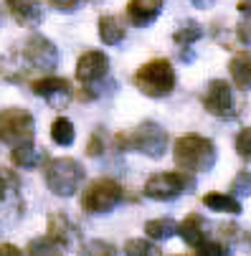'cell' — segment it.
Instances as JSON below:
<instances>
[{"mask_svg": "<svg viewBox=\"0 0 251 256\" xmlns=\"http://www.w3.org/2000/svg\"><path fill=\"white\" fill-rule=\"evenodd\" d=\"M203 206L206 208H210V210H218V213H234V216H238L244 208H241V203H238V198L236 196H231V193H206L203 196Z\"/></svg>", "mask_w": 251, "mask_h": 256, "instance_id": "d6986e66", "label": "cell"}, {"mask_svg": "<svg viewBox=\"0 0 251 256\" xmlns=\"http://www.w3.org/2000/svg\"><path fill=\"white\" fill-rule=\"evenodd\" d=\"M236 152H238L244 160H248V155H251V130H248V127H244V130L238 132V137H236Z\"/></svg>", "mask_w": 251, "mask_h": 256, "instance_id": "83f0119b", "label": "cell"}, {"mask_svg": "<svg viewBox=\"0 0 251 256\" xmlns=\"http://www.w3.org/2000/svg\"><path fill=\"white\" fill-rule=\"evenodd\" d=\"M18 178L10 172V170H6V168H0V203H6V200H10L13 196H18Z\"/></svg>", "mask_w": 251, "mask_h": 256, "instance_id": "d4e9b609", "label": "cell"}, {"mask_svg": "<svg viewBox=\"0 0 251 256\" xmlns=\"http://www.w3.org/2000/svg\"><path fill=\"white\" fill-rule=\"evenodd\" d=\"M96 28H99L102 44H106V46H120L127 38V28L122 26V20L117 16H102Z\"/></svg>", "mask_w": 251, "mask_h": 256, "instance_id": "e0dca14e", "label": "cell"}, {"mask_svg": "<svg viewBox=\"0 0 251 256\" xmlns=\"http://www.w3.org/2000/svg\"><path fill=\"white\" fill-rule=\"evenodd\" d=\"M23 58L36 71H54L58 66V48L41 33H30L23 46Z\"/></svg>", "mask_w": 251, "mask_h": 256, "instance_id": "ba28073f", "label": "cell"}, {"mask_svg": "<svg viewBox=\"0 0 251 256\" xmlns=\"http://www.w3.org/2000/svg\"><path fill=\"white\" fill-rule=\"evenodd\" d=\"M228 74H231V79H234L238 92H248V86H251V58H248V51H241V54H236L231 58Z\"/></svg>", "mask_w": 251, "mask_h": 256, "instance_id": "ac0fdd59", "label": "cell"}, {"mask_svg": "<svg viewBox=\"0 0 251 256\" xmlns=\"http://www.w3.org/2000/svg\"><path fill=\"white\" fill-rule=\"evenodd\" d=\"M196 188L193 178L183 175V172H155L145 180V198L150 200H162V203H170L175 198H180L186 193H190Z\"/></svg>", "mask_w": 251, "mask_h": 256, "instance_id": "8992f818", "label": "cell"}, {"mask_svg": "<svg viewBox=\"0 0 251 256\" xmlns=\"http://www.w3.org/2000/svg\"><path fill=\"white\" fill-rule=\"evenodd\" d=\"M76 137V130H74V122L66 120V117H56L51 122V140L56 144H61V148H68L71 142H74Z\"/></svg>", "mask_w": 251, "mask_h": 256, "instance_id": "7402d4cb", "label": "cell"}, {"mask_svg": "<svg viewBox=\"0 0 251 256\" xmlns=\"http://www.w3.org/2000/svg\"><path fill=\"white\" fill-rule=\"evenodd\" d=\"M46 231H48L46 236H51V238H54L56 244H61L64 248H68L71 244H74V238L79 236L76 226L71 224L64 213H51V216H48V228H46Z\"/></svg>", "mask_w": 251, "mask_h": 256, "instance_id": "2e32d148", "label": "cell"}, {"mask_svg": "<svg viewBox=\"0 0 251 256\" xmlns=\"http://www.w3.org/2000/svg\"><path fill=\"white\" fill-rule=\"evenodd\" d=\"M132 84L150 99H165L175 92L178 74L168 58H152L134 71Z\"/></svg>", "mask_w": 251, "mask_h": 256, "instance_id": "3957f363", "label": "cell"}, {"mask_svg": "<svg viewBox=\"0 0 251 256\" xmlns=\"http://www.w3.org/2000/svg\"><path fill=\"white\" fill-rule=\"evenodd\" d=\"M203 106L206 112L218 117V120H234L236 117V106H234V89L224 79H213L208 82V89L203 94Z\"/></svg>", "mask_w": 251, "mask_h": 256, "instance_id": "9c48e42d", "label": "cell"}, {"mask_svg": "<svg viewBox=\"0 0 251 256\" xmlns=\"http://www.w3.org/2000/svg\"><path fill=\"white\" fill-rule=\"evenodd\" d=\"M193 248L198 251V256H226V254H231V251L226 248V244L213 241V238H206V241H200V244L193 246Z\"/></svg>", "mask_w": 251, "mask_h": 256, "instance_id": "484cf974", "label": "cell"}, {"mask_svg": "<svg viewBox=\"0 0 251 256\" xmlns=\"http://www.w3.org/2000/svg\"><path fill=\"white\" fill-rule=\"evenodd\" d=\"M104 152V132H94L89 144H86V155L89 158H99Z\"/></svg>", "mask_w": 251, "mask_h": 256, "instance_id": "f546056e", "label": "cell"}, {"mask_svg": "<svg viewBox=\"0 0 251 256\" xmlns=\"http://www.w3.org/2000/svg\"><path fill=\"white\" fill-rule=\"evenodd\" d=\"M203 36V26L196 23V20H183L180 26H178L172 30V41L180 46V48H190L198 38Z\"/></svg>", "mask_w": 251, "mask_h": 256, "instance_id": "ffe728a7", "label": "cell"}, {"mask_svg": "<svg viewBox=\"0 0 251 256\" xmlns=\"http://www.w3.org/2000/svg\"><path fill=\"white\" fill-rule=\"evenodd\" d=\"M172 158L175 165L186 172H210L218 160V150L213 140L203 134H183L175 140Z\"/></svg>", "mask_w": 251, "mask_h": 256, "instance_id": "6da1fadb", "label": "cell"}, {"mask_svg": "<svg viewBox=\"0 0 251 256\" xmlns=\"http://www.w3.org/2000/svg\"><path fill=\"white\" fill-rule=\"evenodd\" d=\"M165 0H130L127 3V18L134 28H148L152 26L162 13Z\"/></svg>", "mask_w": 251, "mask_h": 256, "instance_id": "7c38bea8", "label": "cell"}, {"mask_svg": "<svg viewBox=\"0 0 251 256\" xmlns=\"http://www.w3.org/2000/svg\"><path fill=\"white\" fill-rule=\"evenodd\" d=\"M175 231H178V224L172 221V218H152V221L145 224V234H148V238H152V241H158V244L172 238Z\"/></svg>", "mask_w": 251, "mask_h": 256, "instance_id": "44dd1931", "label": "cell"}, {"mask_svg": "<svg viewBox=\"0 0 251 256\" xmlns=\"http://www.w3.org/2000/svg\"><path fill=\"white\" fill-rule=\"evenodd\" d=\"M33 94L41 96L51 109H66L74 99V89H71V82L68 79H61V76H44V79H36L33 82Z\"/></svg>", "mask_w": 251, "mask_h": 256, "instance_id": "30bf717a", "label": "cell"}, {"mask_svg": "<svg viewBox=\"0 0 251 256\" xmlns=\"http://www.w3.org/2000/svg\"><path fill=\"white\" fill-rule=\"evenodd\" d=\"M114 148L120 152H137V155H145L150 160H160L168 150V132L162 130V124L148 120V122L137 124L132 132L117 134Z\"/></svg>", "mask_w": 251, "mask_h": 256, "instance_id": "7a4b0ae2", "label": "cell"}, {"mask_svg": "<svg viewBox=\"0 0 251 256\" xmlns=\"http://www.w3.org/2000/svg\"><path fill=\"white\" fill-rule=\"evenodd\" d=\"M124 200V188L112 178H99L89 182V188L82 193V208L89 216H106Z\"/></svg>", "mask_w": 251, "mask_h": 256, "instance_id": "5b68a950", "label": "cell"}, {"mask_svg": "<svg viewBox=\"0 0 251 256\" xmlns=\"http://www.w3.org/2000/svg\"><path fill=\"white\" fill-rule=\"evenodd\" d=\"M84 3H86V0H51V6H54L56 10H61V13H74V10H79Z\"/></svg>", "mask_w": 251, "mask_h": 256, "instance_id": "4dcf8cb0", "label": "cell"}, {"mask_svg": "<svg viewBox=\"0 0 251 256\" xmlns=\"http://www.w3.org/2000/svg\"><path fill=\"white\" fill-rule=\"evenodd\" d=\"M124 254L127 256H160L162 251L158 244H152V238L150 241L148 238H130L124 244Z\"/></svg>", "mask_w": 251, "mask_h": 256, "instance_id": "cb8c5ba5", "label": "cell"}, {"mask_svg": "<svg viewBox=\"0 0 251 256\" xmlns=\"http://www.w3.org/2000/svg\"><path fill=\"white\" fill-rule=\"evenodd\" d=\"M238 36H241V44L248 46V10L244 13V23L238 26Z\"/></svg>", "mask_w": 251, "mask_h": 256, "instance_id": "d6a6232c", "label": "cell"}, {"mask_svg": "<svg viewBox=\"0 0 251 256\" xmlns=\"http://www.w3.org/2000/svg\"><path fill=\"white\" fill-rule=\"evenodd\" d=\"M36 117L23 106H6L0 109V142L16 144L23 140H33Z\"/></svg>", "mask_w": 251, "mask_h": 256, "instance_id": "52a82bcc", "label": "cell"}, {"mask_svg": "<svg viewBox=\"0 0 251 256\" xmlns=\"http://www.w3.org/2000/svg\"><path fill=\"white\" fill-rule=\"evenodd\" d=\"M23 251L18 248V246H13V244H3L0 246V256H20Z\"/></svg>", "mask_w": 251, "mask_h": 256, "instance_id": "836d02e7", "label": "cell"}, {"mask_svg": "<svg viewBox=\"0 0 251 256\" xmlns=\"http://www.w3.org/2000/svg\"><path fill=\"white\" fill-rule=\"evenodd\" d=\"M84 254H89V256H94V254H99V256H112V254H117V248H114L112 244H104V241H89V244L84 246Z\"/></svg>", "mask_w": 251, "mask_h": 256, "instance_id": "f1b7e54d", "label": "cell"}, {"mask_svg": "<svg viewBox=\"0 0 251 256\" xmlns=\"http://www.w3.org/2000/svg\"><path fill=\"white\" fill-rule=\"evenodd\" d=\"M178 236H180L188 246H198L200 241H206V238H210V224L206 221L203 216H198V213H190V216H186L180 224H178V231H175Z\"/></svg>", "mask_w": 251, "mask_h": 256, "instance_id": "5bb4252c", "label": "cell"}, {"mask_svg": "<svg viewBox=\"0 0 251 256\" xmlns=\"http://www.w3.org/2000/svg\"><path fill=\"white\" fill-rule=\"evenodd\" d=\"M10 160L16 168H23V170H33L46 162V152L41 148H36L33 140H23V142H16L13 144V152H10Z\"/></svg>", "mask_w": 251, "mask_h": 256, "instance_id": "9a60e30c", "label": "cell"}, {"mask_svg": "<svg viewBox=\"0 0 251 256\" xmlns=\"http://www.w3.org/2000/svg\"><path fill=\"white\" fill-rule=\"evenodd\" d=\"M221 231H224V236H226V238H231V241H238V238H244L241 228H238V226H234V224H226V226H221Z\"/></svg>", "mask_w": 251, "mask_h": 256, "instance_id": "1f68e13d", "label": "cell"}, {"mask_svg": "<svg viewBox=\"0 0 251 256\" xmlns=\"http://www.w3.org/2000/svg\"><path fill=\"white\" fill-rule=\"evenodd\" d=\"M231 196H241V198L251 196V175H248V170H241V172L234 178V182H231Z\"/></svg>", "mask_w": 251, "mask_h": 256, "instance_id": "4316f807", "label": "cell"}, {"mask_svg": "<svg viewBox=\"0 0 251 256\" xmlns=\"http://www.w3.org/2000/svg\"><path fill=\"white\" fill-rule=\"evenodd\" d=\"M190 3H193L196 8L206 10V8H213V3H216V0H190Z\"/></svg>", "mask_w": 251, "mask_h": 256, "instance_id": "e575fe53", "label": "cell"}, {"mask_svg": "<svg viewBox=\"0 0 251 256\" xmlns=\"http://www.w3.org/2000/svg\"><path fill=\"white\" fill-rule=\"evenodd\" d=\"M84 178H86V170L74 158H56L46 168V186L58 198L76 196V190H79V186L84 182Z\"/></svg>", "mask_w": 251, "mask_h": 256, "instance_id": "277c9868", "label": "cell"}, {"mask_svg": "<svg viewBox=\"0 0 251 256\" xmlns=\"http://www.w3.org/2000/svg\"><path fill=\"white\" fill-rule=\"evenodd\" d=\"M13 18L23 26V28H38L44 23V6L38 0H6Z\"/></svg>", "mask_w": 251, "mask_h": 256, "instance_id": "4fadbf2b", "label": "cell"}, {"mask_svg": "<svg viewBox=\"0 0 251 256\" xmlns=\"http://www.w3.org/2000/svg\"><path fill=\"white\" fill-rule=\"evenodd\" d=\"M66 248L61 246V244H56L51 236H41V238H33L30 244H28V248H26V254H30V256H58V254H64Z\"/></svg>", "mask_w": 251, "mask_h": 256, "instance_id": "603a6c76", "label": "cell"}, {"mask_svg": "<svg viewBox=\"0 0 251 256\" xmlns=\"http://www.w3.org/2000/svg\"><path fill=\"white\" fill-rule=\"evenodd\" d=\"M110 74V56L104 51H86L76 61V79L82 84H99Z\"/></svg>", "mask_w": 251, "mask_h": 256, "instance_id": "8fae6325", "label": "cell"}]
</instances>
